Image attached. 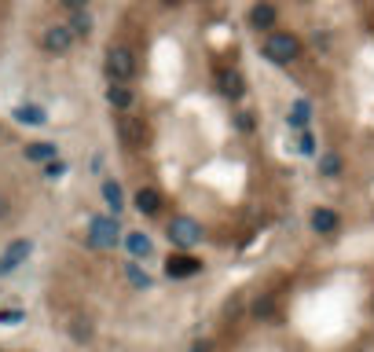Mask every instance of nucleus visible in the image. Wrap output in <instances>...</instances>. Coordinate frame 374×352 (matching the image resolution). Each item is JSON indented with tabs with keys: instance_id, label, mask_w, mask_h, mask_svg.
I'll list each match as a JSON object with an SVG mask.
<instances>
[{
	"instance_id": "obj_26",
	"label": "nucleus",
	"mask_w": 374,
	"mask_h": 352,
	"mask_svg": "<svg viewBox=\"0 0 374 352\" xmlns=\"http://www.w3.org/2000/svg\"><path fill=\"white\" fill-rule=\"evenodd\" d=\"M162 4H180V0H162Z\"/></svg>"
},
{
	"instance_id": "obj_13",
	"label": "nucleus",
	"mask_w": 374,
	"mask_h": 352,
	"mask_svg": "<svg viewBox=\"0 0 374 352\" xmlns=\"http://www.w3.org/2000/svg\"><path fill=\"white\" fill-rule=\"evenodd\" d=\"M250 26L257 30H264V34H268V30H275V8L268 4V0H261V4H253L250 8Z\"/></svg>"
},
{
	"instance_id": "obj_24",
	"label": "nucleus",
	"mask_w": 374,
	"mask_h": 352,
	"mask_svg": "<svg viewBox=\"0 0 374 352\" xmlns=\"http://www.w3.org/2000/svg\"><path fill=\"white\" fill-rule=\"evenodd\" d=\"M191 352H213V341L202 338V341H195V345H191Z\"/></svg>"
},
{
	"instance_id": "obj_14",
	"label": "nucleus",
	"mask_w": 374,
	"mask_h": 352,
	"mask_svg": "<svg viewBox=\"0 0 374 352\" xmlns=\"http://www.w3.org/2000/svg\"><path fill=\"white\" fill-rule=\"evenodd\" d=\"M286 121H290L297 132H305L308 121H312V103H308V99H294V103H290V114H286Z\"/></svg>"
},
{
	"instance_id": "obj_21",
	"label": "nucleus",
	"mask_w": 374,
	"mask_h": 352,
	"mask_svg": "<svg viewBox=\"0 0 374 352\" xmlns=\"http://www.w3.org/2000/svg\"><path fill=\"white\" fill-rule=\"evenodd\" d=\"M62 173H67V162H59V158H56V162H48V165H45V176H48V180H59Z\"/></svg>"
},
{
	"instance_id": "obj_6",
	"label": "nucleus",
	"mask_w": 374,
	"mask_h": 352,
	"mask_svg": "<svg viewBox=\"0 0 374 352\" xmlns=\"http://www.w3.org/2000/svg\"><path fill=\"white\" fill-rule=\"evenodd\" d=\"M30 253H34V242H30V239L8 242L4 253H0V279H4V275H12V272H19V264H26Z\"/></svg>"
},
{
	"instance_id": "obj_2",
	"label": "nucleus",
	"mask_w": 374,
	"mask_h": 352,
	"mask_svg": "<svg viewBox=\"0 0 374 352\" xmlns=\"http://www.w3.org/2000/svg\"><path fill=\"white\" fill-rule=\"evenodd\" d=\"M165 235H169V242H173V246H176L180 253H191V250H195L202 239H206V231H202V224H198L195 217H187V213H176V217L169 220Z\"/></svg>"
},
{
	"instance_id": "obj_5",
	"label": "nucleus",
	"mask_w": 374,
	"mask_h": 352,
	"mask_svg": "<svg viewBox=\"0 0 374 352\" xmlns=\"http://www.w3.org/2000/svg\"><path fill=\"white\" fill-rule=\"evenodd\" d=\"M114 129H117V140H121V147H129V151L143 147V140H147V121H143V117H136V114H121L114 121Z\"/></svg>"
},
{
	"instance_id": "obj_20",
	"label": "nucleus",
	"mask_w": 374,
	"mask_h": 352,
	"mask_svg": "<svg viewBox=\"0 0 374 352\" xmlns=\"http://www.w3.org/2000/svg\"><path fill=\"white\" fill-rule=\"evenodd\" d=\"M297 154H305V158H316L319 154V143H316V136L308 132V129L297 136Z\"/></svg>"
},
{
	"instance_id": "obj_9",
	"label": "nucleus",
	"mask_w": 374,
	"mask_h": 352,
	"mask_svg": "<svg viewBox=\"0 0 374 352\" xmlns=\"http://www.w3.org/2000/svg\"><path fill=\"white\" fill-rule=\"evenodd\" d=\"M202 272V261L191 257V253H169L165 257V275L169 279H191V275Z\"/></svg>"
},
{
	"instance_id": "obj_12",
	"label": "nucleus",
	"mask_w": 374,
	"mask_h": 352,
	"mask_svg": "<svg viewBox=\"0 0 374 352\" xmlns=\"http://www.w3.org/2000/svg\"><path fill=\"white\" fill-rule=\"evenodd\" d=\"M106 103H110L117 114H129L132 103H136V92L129 84H110V89H106Z\"/></svg>"
},
{
	"instance_id": "obj_8",
	"label": "nucleus",
	"mask_w": 374,
	"mask_h": 352,
	"mask_svg": "<svg viewBox=\"0 0 374 352\" xmlns=\"http://www.w3.org/2000/svg\"><path fill=\"white\" fill-rule=\"evenodd\" d=\"M213 84H217V92L224 95V99H242L246 95V81L235 67H220L217 73H213Z\"/></svg>"
},
{
	"instance_id": "obj_17",
	"label": "nucleus",
	"mask_w": 374,
	"mask_h": 352,
	"mask_svg": "<svg viewBox=\"0 0 374 352\" xmlns=\"http://www.w3.org/2000/svg\"><path fill=\"white\" fill-rule=\"evenodd\" d=\"M125 279H129V286H136V290H147V286L154 283L151 272H147L140 261H129V264H125Z\"/></svg>"
},
{
	"instance_id": "obj_19",
	"label": "nucleus",
	"mask_w": 374,
	"mask_h": 352,
	"mask_svg": "<svg viewBox=\"0 0 374 352\" xmlns=\"http://www.w3.org/2000/svg\"><path fill=\"white\" fill-rule=\"evenodd\" d=\"M26 158L30 162H40V165H48V162H56V143H30L26 147Z\"/></svg>"
},
{
	"instance_id": "obj_15",
	"label": "nucleus",
	"mask_w": 374,
	"mask_h": 352,
	"mask_svg": "<svg viewBox=\"0 0 374 352\" xmlns=\"http://www.w3.org/2000/svg\"><path fill=\"white\" fill-rule=\"evenodd\" d=\"M103 202H106V209H110V217H117V213L125 209V191L117 180H103Z\"/></svg>"
},
{
	"instance_id": "obj_18",
	"label": "nucleus",
	"mask_w": 374,
	"mask_h": 352,
	"mask_svg": "<svg viewBox=\"0 0 374 352\" xmlns=\"http://www.w3.org/2000/svg\"><path fill=\"white\" fill-rule=\"evenodd\" d=\"M67 30L73 34V40H78V37H89V34H92V15H89V8H84V12H70Z\"/></svg>"
},
{
	"instance_id": "obj_4",
	"label": "nucleus",
	"mask_w": 374,
	"mask_h": 352,
	"mask_svg": "<svg viewBox=\"0 0 374 352\" xmlns=\"http://www.w3.org/2000/svg\"><path fill=\"white\" fill-rule=\"evenodd\" d=\"M121 224H117V217H92L89 220V242L95 250H114L117 242H121Z\"/></svg>"
},
{
	"instance_id": "obj_3",
	"label": "nucleus",
	"mask_w": 374,
	"mask_h": 352,
	"mask_svg": "<svg viewBox=\"0 0 374 352\" xmlns=\"http://www.w3.org/2000/svg\"><path fill=\"white\" fill-rule=\"evenodd\" d=\"M106 78H110V84H129L136 78V56H132V48L114 45L110 51H106Z\"/></svg>"
},
{
	"instance_id": "obj_11",
	"label": "nucleus",
	"mask_w": 374,
	"mask_h": 352,
	"mask_svg": "<svg viewBox=\"0 0 374 352\" xmlns=\"http://www.w3.org/2000/svg\"><path fill=\"white\" fill-rule=\"evenodd\" d=\"M125 250H129L132 261H147L154 253V242H151V235H143V231H125Z\"/></svg>"
},
{
	"instance_id": "obj_1",
	"label": "nucleus",
	"mask_w": 374,
	"mask_h": 352,
	"mask_svg": "<svg viewBox=\"0 0 374 352\" xmlns=\"http://www.w3.org/2000/svg\"><path fill=\"white\" fill-rule=\"evenodd\" d=\"M261 51L268 62H275V67H290V62L301 56V40L294 34H286V30H268L261 40Z\"/></svg>"
},
{
	"instance_id": "obj_23",
	"label": "nucleus",
	"mask_w": 374,
	"mask_h": 352,
	"mask_svg": "<svg viewBox=\"0 0 374 352\" xmlns=\"http://www.w3.org/2000/svg\"><path fill=\"white\" fill-rule=\"evenodd\" d=\"M62 8H70V12H84V8H89V0H62Z\"/></svg>"
},
{
	"instance_id": "obj_7",
	"label": "nucleus",
	"mask_w": 374,
	"mask_h": 352,
	"mask_svg": "<svg viewBox=\"0 0 374 352\" xmlns=\"http://www.w3.org/2000/svg\"><path fill=\"white\" fill-rule=\"evenodd\" d=\"M40 48H45L48 56H62V51L73 48V34L62 23H51V26L40 30Z\"/></svg>"
},
{
	"instance_id": "obj_25",
	"label": "nucleus",
	"mask_w": 374,
	"mask_h": 352,
	"mask_svg": "<svg viewBox=\"0 0 374 352\" xmlns=\"http://www.w3.org/2000/svg\"><path fill=\"white\" fill-rule=\"evenodd\" d=\"M0 217H8V202L4 198H0Z\"/></svg>"
},
{
	"instance_id": "obj_22",
	"label": "nucleus",
	"mask_w": 374,
	"mask_h": 352,
	"mask_svg": "<svg viewBox=\"0 0 374 352\" xmlns=\"http://www.w3.org/2000/svg\"><path fill=\"white\" fill-rule=\"evenodd\" d=\"M0 323H23V312H19V308H0Z\"/></svg>"
},
{
	"instance_id": "obj_10",
	"label": "nucleus",
	"mask_w": 374,
	"mask_h": 352,
	"mask_svg": "<svg viewBox=\"0 0 374 352\" xmlns=\"http://www.w3.org/2000/svg\"><path fill=\"white\" fill-rule=\"evenodd\" d=\"M132 206H136V209H140V213H143V217H154V213H162V206H165V202H162V191H158V187H151V184H147V187H140V191H136V198H132Z\"/></svg>"
},
{
	"instance_id": "obj_16",
	"label": "nucleus",
	"mask_w": 374,
	"mask_h": 352,
	"mask_svg": "<svg viewBox=\"0 0 374 352\" xmlns=\"http://www.w3.org/2000/svg\"><path fill=\"white\" fill-rule=\"evenodd\" d=\"M15 121H19V125H34V129H40V125H48V114L40 110V106H34V103H23V106H15Z\"/></svg>"
}]
</instances>
